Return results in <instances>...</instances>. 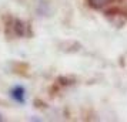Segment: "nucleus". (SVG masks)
Masks as SVG:
<instances>
[{
  "label": "nucleus",
  "mask_w": 127,
  "mask_h": 122,
  "mask_svg": "<svg viewBox=\"0 0 127 122\" xmlns=\"http://www.w3.org/2000/svg\"><path fill=\"white\" fill-rule=\"evenodd\" d=\"M10 97L19 104H24L26 101V89L22 85H16L10 89Z\"/></svg>",
  "instance_id": "nucleus-1"
},
{
  "label": "nucleus",
  "mask_w": 127,
  "mask_h": 122,
  "mask_svg": "<svg viewBox=\"0 0 127 122\" xmlns=\"http://www.w3.org/2000/svg\"><path fill=\"white\" fill-rule=\"evenodd\" d=\"M113 0H90V3H92L94 7H103L106 6V4H109V3H111Z\"/></svg>",
  "instance_id": "nucleus-2"
}]
</instances>
